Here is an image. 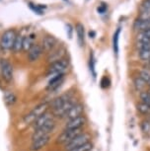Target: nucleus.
<instances>
[{
    "mask_svg": "<svg viewBox=\"0 0 150 151\" xmlns=\"http://www.w3.org/2000/svg\"><path fill=\"white\" fill-rule=\"evenodd\" d=\"M49 103L44 102V103L39 104L38 106H36L34 109L31 111L29 114H27L24 118V122L26 124H33L37 119H38L42 115H44V113L47 112L49 110Z\"/></svg>",
    "mask_w": 150,
    "mask_h": 151,
    "instance_id": "f257e3e1",
    "label": "nucleus"
},
{
    "mask_svg": "<svg viewBox=\"0 0 150 151\" xmlns=\"http://www.w3.org/2000/svg\"><path fill=\"white\" fill-rule=\"evenodd\" d=\"M16 33L14 30H7L3 33V35L0 40V47L3 50H12L16 41Z\"/></svg>",
    "mask_w": 150,
    "mask_h": 151,
    "instance_id": "f03ea898",
    "label": "nucleus"
},
{
    "mask_svg": "<svg viewBox=\"0 0 150 151\" xmlns=\"http://www.w3.org/2000/svg\"><path fill=\"white\" fill-rule=\"evenodd\" d=\"M55 127V122L53 119H50V121L47 122V124H44L42 127L35 129V132H34L32 135V140H36V139L42 137L44 135H49L50 132L53 130Z\"/></svg>",
    "mask_w": 150,
    "mask_h": 151,
    "instance_id": "7ed1b4c3",
    "label": "nucleus"
},
{
    "mask_svg": "<svg viewBox=\"0 0 150 151\" xmlns=\"http://www.w3.org/2000/svg\"><path fill=\"white\" fill-rule=\"evenodd\" d=\"M69 61L66 58H62L60 60H57L55 62H52L49 66V75H56V74H61L64 72V70L68 67Z\"/></svg>",
    "mask_w": 150,
    "mask_h": 151,
    "instance_id": "20e7f679",
    "label": "nucleus"
},
{
    "mask_svg": "<svg viewBox=\"0 0 150 151\" xmlns=\"http://www.w3.org/2000/svg\"><path fill=\"white\" fill-rule=\"evenodd\" d=\"M82 133V129H64L57 137V143L67 144L68 142L73 140L76 136Z\"/></svg>",
    "mask_w": 150,
    "mask_h": 151,
    "instance_id": "39448f33",
    "label": "nucleus"
},
{
    "mask_svg": "<svg viewBox=\"0 0 150 151\" xmlns=\"http://www.w3.org/2000/svg\"><path fill=\"white\" fill-rule=\"evenodd\" d=\"M90 139H91V136H90L89 133L82 132L81 134L76 136L73 140H71L67 144H65V148L67 150H71L73 148H76L78 146H81V145L88 143V142H90Z\"/></svg>",
    "mask_w": 150,
    "mask_h": 151,
    "instance_id": "423d86ee",
    "label": "nucleus"
},
{
    "mask_svg": "<svg viewBox=\"0 0 150 151\" xmlns=\"http://www.w3.org/2000/svg\"><path fill=\"white\" fill-rule=\"evenodd\" d=\"M0 70H1L2 78L6 82H11L13 80V66L6 59L0 60Z\"/></svg>",
    "mask_w": 150,
    "mask_h": 151,
    "instance_id": "0eeeda50",
    "label": "nucleus"
},
{
    "mask_svg": "<svg viewBox=\"0 0 150 151\" xmlns=\"http://www.w3.org/2000/svg\"><path fill=\"white\" fill-rule=\"evenodd\" d=\"M85 124H86V118H85L84 116H78V118L67 121L66 124H65V129H82Z\"/></svg>",
    "mask_w": 150,
    "mask_h": 151,
    "instance_id": "6e6552de",
    "label": "nucleus"
},
{
    "mask_svg": "<svg viewBox=\"0 0 150 151\" xmlns=\"http://www.w3.org/2000/svg\"><path fill=\"white\" fill-rule=\"evenodd\" d=\"M74 104L75 103L73 102V99L71 98L70 100H68L66 103H64L62 105L60 108H58V109H56V110H53L52 115L55 116H58V118H63V116H65L66 114L68 113V111L74 106Z\"/></svg>",
    "mask_w": 150,
    "mask_h": 151,
    "instance_id": "1a4fd4ad",
    "label": "nucleus"
},
{
    "mask_svg": "<svg viewBox=\"0 0 150 151\" xmlns=\"http://www.w3.org/2000/svg\"><path fill=\"white\" fill-rule=\"evenodd\" d=\"M50 140V135H44L42 137H39L36 140H32V144L30 146V149L32 151H39L42 149L44 146H47V144L49 143Z\"/></svg>",
    "mask_w": 150,
    "mask_h": 151,
    "instance_id": "9d476101",
    "label": "nucleus"
},
{
    "mask_svg": "<svg viewBox=\"0 0 150 151\" xmlns=\"http://www.w3.org/2000/svg\"><path fill=\"white\" fill-rule=\"evenodd\" d=\"M56 44H57L56 38H55L53 36H46L42 41L41 47L42 48V52H50L56 45Z\"/></svg>",
    "mask_w": 150,
    "mask_h": 151,
    "instance_id": "9b49d317",
    "label": "nucleus"
},
{
    "mask_svg": "<svg viewBox=\"0 0 150 151\" xmlns=\"http://www.w3.org/2000/svg\"><path fill=\"white\" fill-rule=\"evenodd\" d=\"M84 111V106L82 104H74L71 109L68 111V113L65 115V118L68 119H72L75 118H78V116H82V113Z\"/></svg>",
    "mask_w": 150,
    "mask_h": 151,
    "instance_id": "f8f14e48",
    "label": "nucleus"
},
{
    "mask_svg": "<svg viewBox=\"0 0 150 151\" xmlns=\"http://www.w3.org/2000/svg\"><path fill=\"white\" fill-rule=\"evenodd\" d=\"M42 52V48L39 45H33V47L30 48V50L28 52V59L30 62H34L38 60L41 56Z\"/></svg>",
    "mask_w": 150,
    "mask_h": 151,
    "instance_id": "ddd939ff",
    "label": "nucleus"
},
{
    "mask_svg": "<svg viewBox=\"0 0 150 151\" xmlns=\"http://www.w3.org/2000/svg\"><path fill=\"white\" fill-rule=\"evenodd\" d=\"M63 78H64V73L53 75V77L50 79V82H49V85H47V89L49 91L56 90L61 85L62 82H63Z\"/></svg>",
    "mask_w": 150,
    "mask_h": 151,
    "instance_id": "4468645a",
    "label": "nucleus"
},
{
    "mask_svg": "<svg viewBox=\"0 0 150 151\" xmlns=\"http://www.w3.org/2000/svg\"><path fill=\"white\" fill-rule=\"evenodd\" d=\"M70 99H71V97H70L69 94H63V95L59 96L53 100L52 102V104H50V107H52V111L56 110V109H58V108H60L62 105L64 103H66V102Z\"/></svg>",
    "mask_w": 150,
    "mask_h": 151,
    "instance_id": "2eb2a0df",
    "label": "nucleus"
},
{
    "mask_svg": "<svg viewBox=\"0 0 150 151\" xmlns=\"http://www.w3.org/2000/svg\"><path fill=\"white\" fill-rule=\"evenodd\" d=\"M52 114L50 113H44V115H42L39 118L37 119V121L33 124V127H34V129H39V127H42L44 124H47V122L50 121V119H52Z\"/></svg>",
    "mask_w": 150,
    "mask_h": 151,
    "instance_id": "dca6fc26",
    "label": "nucleus"
},
{
    "mask_svg": "<svg viewBox=\"0 0 150 151\" xmlns=\"http://www.w3.org/2000/svg\"><path fill=\"white\" fill-rule=\"evenodd\" d=\"M134 28L136 30L141 31V32H142V31L150 29V18H146V19H143V20H138V21L135 22Z\"/></svg>",
    "mask_w": 150,
    "mask_h": 151,
    "instance_id": "f3484780",
    "label": "nucleus"
},
{
    "mask_svg": "<svg viewBox=\"0 0 150 151\" xmlns=\"http://www.w3.org/2000/svg\"><path fill=\"white\" fill-rule=\"evenodd\" d=\"M64 53H65V50L63 47L59 48V50H55V52H52V55L49 56V61L50 62H55L57 60H60V59L63 58Z\"/></svg>",
    "mask_w": 150,
    "mask_h": 151,
    "instance_id": "a211bd4d",
    "label": "nucleus"
},
{
    "mask_svg": "<svg viewBox=\"0 0 150 151\" xmlns=\"http://www.w3.org/2000/svg\"><path fill=\"white\" fill-rule=\"evenodd\" d=\"M75 30H76V34H77V42H78V45L82 47L84 45V27L83 25L78 23L75 27Z\"/></svg>",
    "mask_w": 150,
    "mask_h": 151,
    "instance_id": "6ab92c4d",
    "label": "nucleus"
},
{
    "mask_svg": "<svg viewBox=\"0 0 150 151\" xmlns=\"http://www.w3.org/2000/svg\"><path fill=\"white\" fill-rule=\"evenodd\" d=\"M35 39V35L32 34L31 36L29 37H24L23 39V50L25 52H29L30 48L33 47V41Z\"/></svg>",
    "mask_w": 150,
    "mask_h": 151,
    "instance_id": "aec40b11",
    "label": "nucleus"
},
{
    "mask_svg": "<svg viewBox=\"0 0 150 151\" xmlns=\"http://www.w3.org/2000/svg\"><path fill=\"white\" fill-rule=\"evenodd\" d=\"M137 39H138V42H150V29L142 31V32L137 36Z\"/></svg>",
    "mask_w": 150,
    "mask_h": 151,
    "instance_id": "412c9836",
    "label": "nucleus"
},
{
    "mask_svg": "<svg viewBox=\"0 0 150 151\" xmlns=\"http://www.w3.org/2000/svg\"><path fill=\"white\" fill-rule=\"evenodd\" d=\"M23 39H24V37H22V36H18L16 38L15 44H14V47H13L14 52H18L21 50H23Z\"/></svg>",
    "mask_w": 150,
    "mask_h": 151,
    "instance_id": "4be33fe9",
    "label": "nucleus"
},
{
    "mask_svg": "<svg viewBox=\"0 0 150 151\" xmlns=\"http://www.w3.org/2000/svg\"><path fill=\"white\" fill-rule=\"evenodd\" d=\"M4 101L8 106H11V105H13L16 102V96L14 95V93L12 92H7V93H5Z\"/></svg>",
    "mask_w": 150,
    "mask_h": 151,
    "instance_id": "5701e85b",
    "label": "nucleus"
},
{
    "mask_svg": "<svg viewBox=\"0 0 150 151\" xmlns=\"http://www.w3.org/2000/svg\"><path fill=\"white\" fill-rule=\"evenodd\" d=\"M29 7L36 14H38V15H44L42 8H46V6H42V5H35V4H33L32 2H29Z\"/></svg>",
    "mask_w": 150,
    "mask_h": 151,
    "instance_id": "b1692460",
    "label": "nucleus"
},
{
    "mask_svg": "<svg viewBox=\"0 0 150 151\" xmlns=\"http://www.w3.org/2000/svg\"><path fill=\"white\" fill-rule=\"evenodd\" d=\"M134 85H135V87H136L137 90L142 91L146 86V82L138 76V77H136L134 79Z\"/></svg>",
    "mask_w": 150,
    "mask_h": 151,
    "instance_id": "393cba45",
    "label": "nucleus"
},
{
    "mask_svg": "<svg viewBox=\"0 0 150 151\" xmlns=\"http://www.w3.org/2000/svg\"><path fill=\"white\" fill-rule=\"evenodd\" d=\"M137 110L139 111L141 114H143V115H148L150 113V107L148 105H146L145 103H143V102H141L137 105Z\"/></svg>",
    "mask_w": 150,
    "mask_h": 151,
    "instance_id": "a878e982",
    "label": "nucleus"
},
{
    "mask_svg": "<svg viewBox=\"0 0 150 151\" xmlns=\"http://www.w3.org/2000/svg\"><path fill=\"white\" fill-rule=\"evenodd\" d=\"M120 34H121V28H118L114 35V50L117 55L118 52V39H120Z\"/></svg>",
    "mask_w": 150,
    "mask_h": 151,
    "instance_id": "bb28decb",
    "label": "nucleus"
},
{
    "mask_svg": "<svg viewBox=\"0 0 150 151\" xmlns=\"http://www.w3.org/2000/svg\"><path fill=\"white\" fill-rule=\"evenodd\" d=\"M92 148H93V144L91 142H88V143L81 145V146H78L76 148H73V149L68 150V151H91Z\"/></svg>",
    "mask_w": 150,
    "mask_h": 151,
    "instance_id": "cd10ccee",
    "label": "nucleus"
},
{
    "mask_svg": "<svg viewBox=\"0 0 150 151\" xmlns=\"http://www.w3.org/2000/svg\"><path fill=\"white\" fill-rule=\"evenodd\" d=\"M140 98L142 100L143 103H145L146 105H148L150 107V93L148 92H141L140 93Z\"/></svg>",
    "mask_w": 150,
    "mask_h": 151,
    "instance_id": "c85d7f7f",
    "label": "nucleus"
},
{
    "mask_svg": "<svg viewBox=\"0 0 150 151\" xmlns=\"http://www.w3.org/2000/svg\"><path fill=\"white\" fill-rule=\"evenodd\" d=\"M139 56L141 59H143V60H149L150 59V48H148V50H140Z\"/></svg>",
    "mask_w": 150,
    "mask_h": 151,
    "instance_id": "c756f323",
    "label": "nucleus"
},
{
    "mask_svg": "<svg viewBox=\"0 0 150 151\" xmlns=\"http://www.w3.org/2000/svg\"><path fill=\"white\" fill-rule=\"evenodd\" d=\"M139 77L141 79H143L144 81L146 82H148L150 80V72L148 70H143V71H141L140 74H139Z\"/></svg>",
    "mask_w": 150,
    "mask_h": 151,
    "instance_id": "7c9ffc66",
    "label": "nucleus"
},
{
    "mask_svg": "<svg viewBox=\"0 0 150 151\" xmlns=\"http://www.w3.org/2000/svg\"><path fill=\"white\" fill-rule=\"evenodd\" d=\"M141 129H142V132L145 133H148L150 132V122L147 121L142 122V124H141Z\"/></svg>",
    "mask_w": 150,
    "mask_h": 151,
    "instance_id": "2f4dec72",
    "label": "nucleus"
},
{
    "mask_svg": "<svg viewBox=\"0 0 150 151\" xmlns=\"http://www.w3.org/2000/svg\"><path fill=\"white\" fill-rule=\"evenodd\" d=\"M90 69L92 70V73L95 77V75H96V73H95V61H94V58H93V55L90 56Z\"/></svg>",
    "mask_w": 150,
    "mask_h": 151,
    "instance_id": "473e14b6",
    "label": "nucleus"
},
{
    "mask_svg": "<svg viewBox=\"0 0 150 151\" xmlns=\"http://www.w3.org/2000/svg\"><path fill=\"white\" fill-rule=\"evenodd\" d=\"M106 10H107V5H105V4H102L97 8V11L100 14H104L105 12H106Z\"/></svg>",
    "mask_w": 150,
    "mask_h": 151,
    "instance_id": "72a5a7b5",
    "label": "nucleus"
},
{
    "mask_svg": "<svg viewBox=\"0 0 150 151\" xmlns=\"http://www.w3.org/2000/svg\"><path fill=\"white\" fill-rule=\"evenodd\" d=\"M66 31L68 32V37H69V38H71V36H72V27H71V25H70V24L66 25Z\"/></svg>",
    "mask_w": 150,
    "mask_h": 151,
    "instance_id": "f704fd0d",
    "label": "nucleus"
},
{
    "mask_svg": "<svg viewBox=\"0 0 150 151\" xmlns=\"http://www.w3.org/2000/svg\"><path fill=\"white\" fill-rule=\"evenodd\" d=\"M94 36H95V32H89V37L90 38H94Z\"/></svg>",
    "mask_w": 150,
    "mask_h": 151,
    "instance_id": "c9c22d12",
    "label": "nucleus"
},
{
    "mask_svg": "<svg viewBox=\"0 0 150 151\" xmlns=\"http://www.w3.org/2000/svg\"><path fill=\"white\" fill-rule=\"evenodd\" d=\"M147 84H148V85H149V87H150V80H149L148 82H147Z\"/></svg>",
    "mask_w": 150,
    "mask_h": 151,
    "instance_id": "e433bc0d",
    "label": "nucleus"
},
{
    "mask_svg": "<svg viewBox=\"0 0 150 151\" xmlns=\"http://www.w3.org/2000/svg\"><path fill=\"white\" fill-rule=\"evenodd\" d=\"M149 62H150V59H149Z\"/></svg>",
    "mask_w": 150,
    "mask_h": 151,
    "instance_id": "4c0bfd02",
    "label": "nucleus"
}]
</instances>
